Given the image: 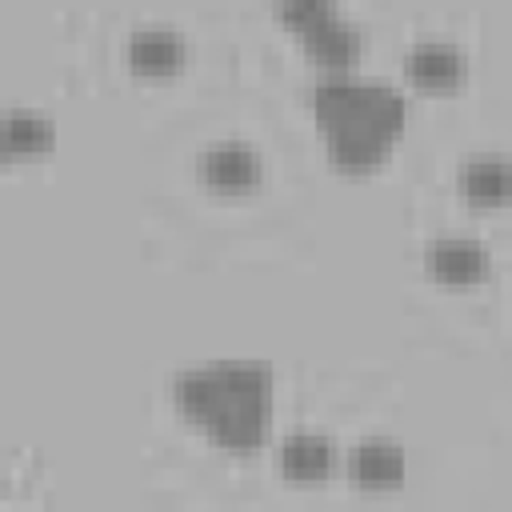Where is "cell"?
Here are the masks:
<instances>
[{"label": "cell", "mask_w": 512, "mask_h": 512, "mask_svg": "<svg viewBox=\"0 0 512 512\" xmlns=\"http://www.w3.org/2000/svg\"><path fill=\"white\" fill-rule=\"evenodd\" d=\"M200 180L216 192H244L260 180V160L244 144H216L200 156Z\"/></svg>", "instance_id": "5"}, {"label": "cell", "mask_w": 512, "mask_h": 512, "mask_svg": "<svg viewBox=\"0 0 512 512\" xmlns=\"http://www.w3.org/2000/svg\"><path fill=\"white\" fill-rule=\"evenodd\" d=\"M456 188L468 204H480V208L504 204V200H512V164L500 156H476L460 168Z\"/></svg>", "instance_id": "9"}, {"label": "cell", "mask_w": 512, "mask_h": 512, "mask_svg": "<svg viewBox=\"0 0 512 512\" xmlns=\"http://www.w3.org/2000/svg\"><path fill=\"white\" fill-rule=\"evenodd\" d=\"M56 144V124L40 112H8L0 120V156L4 160H16V156H40V152H52Z\"/></svg>", "instance_id": "10"}, {"label": "cell", "mask_w": 512, "mask_h": 512, "mask_svg": "<svg viewBox=\"0 0 512 512\" xmlns=\"http://www.w3.org/2000/svg\"><path fill=\"white\" fill-rule=\"evenodd\" d=\"M348 476H352L364 492L396 488V484L404 480V452H400V444L380 440V436L356 444V452H352V460H348Z\"/></svg>", "instance_id": "7"}, {"label": "cell", "mask_w": 512, "mask_h": 512, "mask_svg": "<svg viewBox=\"0 0 512 512\" xmlns=\"http://www.w3.org/2000/svg\"><path fill=\"white\" fill-rule=\"evenodd\" d=\"M280 468L288 480H300V484L320 480L332 468V444L316 432H296L280 444Z\"/></svg>", "instance_id": "11"}, {"label": "cell", "mask_w": 512, "mask_h": 512, "mask_svg": "<svg viewBox=\"0 0 512 512\" xmlns=\"http://www.w3.org/2000/svg\"><path fill=\"white\" fill-rule=\"evenodd\" d=\"M296 36H300L308 60L320 64V68H328L332 76L344 72L360 56V32L352 24H344L340 16H324V20L308 24V28H300Z\"/></svg>", "instance_id": "4"}, {"label": "cell", "mask_w": 512, "mask_h": 512, "mask_svg": "<svg viewBox=\"0 0 512 512\" xmlns=\"http://www.w3.org/2000/svg\"><path fill=\"white\" fill-rule=\"evenodd\" d=\"M124 60L136 76H172L184 64V40L172 28H140L128 40Z\"/></svg>", "instance_id": "6"}, {"label": "cell", "mask_w": 512, "mask_h": 512, "mask_svg": "<svg viewBox=\"0 0 512 512\" xmlns=\"http://www.w3.org/2000/svg\"><path fill=\"white\" fill-rule=\"evenodd\" d=\"M272 8L292 32H300L324 16H336V0H272Z\"/></svg>", "instance_id": "12"}, {"label": "cell", "mask_w": 512, "mask_h": 512, "mask_svg": "<svg viewBox=\"0 0 512 512\" xmlns=\"http://www.w3.org/2000/svg\"><path fill=\"white\" fill-rule=\"evenodd\" d=\"M312 116L320 124L328 160L340 172H368L404 132V96L388 84L336 72L312 88Z\"/></svg>", "instance_id": "2"}, {"label": "cell", "mask_w": 512, "mask_h": 512, "mask_svg": "<svg viewBox=\"0 0 512 512\" xmlns=\"http://www.w3.org/2000/svg\"><path fill=\"white\" fill-rule=\"evenodd\" d=\"M464 56L452 48V44H416L408 56H404V76L416 84V88H428V92H448L464 80Z\"/></svg>", "instance_id": "8"}, {"label": "cell", "mask_w": 512, "mask_h": 512, "mask_svg": "<svg viewBox=\"0 0 512 512\" xmlns=\"http://www.w3.org/2000/svg\"><path fill=\"white\" fill-rule=\"evenodd\" d=\"M184 420L228 452H252L272 424V368L256 360H216L172 380Z\"/></svg>", "instance_id": "1"}, {"label": "cell", "mask_w": 512, "mask_h": 512, "mask_svg": "<svg viewBox=\"0 0 512 512\" xmlns=\"http://www.w3.org/2000/svg\"><path fill=\"white\" fill-rule=\"evenodd\" d=\"M424 268L432 280L440 284H452V288H468V284H480L492 276V256L488 248L472 244V240H436L428 244L424 252Z\"/></svg>", "instance_id": "3"}]
</instances>
